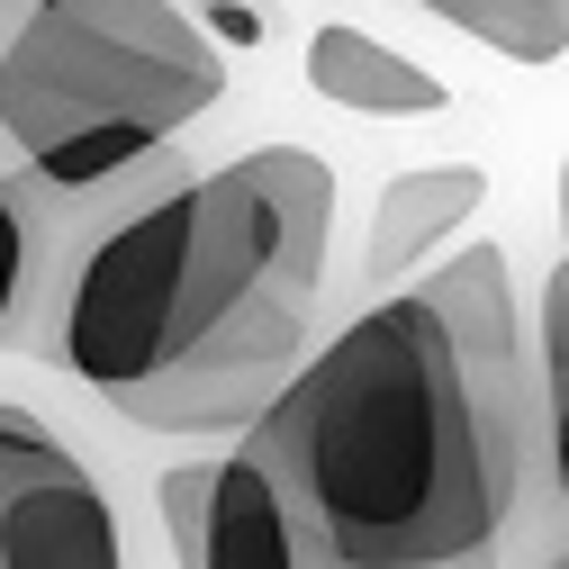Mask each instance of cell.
<instances>
[{
  "instance_id": "7a4b0ae2",
  "label": "cell",
  "mask_w": 569,
  "mask_h": 569,
  "mask_svg": "<svg viewBox=\"0 0 569 569\" xmlns=\"http://www.w3.org/2000/svg\"><path fill=\"white\" fill-rule=\"evenodd\" d=\"M542 371L497 244L343 317L236 435L343 569H452L507 542L533 479Z\"/></svg>"
},
{
  "instance_id": "277c9868",
  "label": "cell",
  "mask_w": 569,
  "mask_h": 569,
  "mask_svg": "<svg viewBox=\"0 0 569 569\" xmlns=\"http://www.w3.org/2000/svg\"><path fill=\"white\" fill-rule=\"evenodd\" d=\"M154 516L181 569H343L244 443L208 461H172L154 479Z\"/></svg>"
},
{
  "instance_id": "ba28073f",
  "label": "cell",
  "mask_w": 569,
  "mask_h": 569,
  "mask_svg": "<svg viewBox=\"0 0 569 569\" xmlns=\"http://www.w3.org/2000/svg\"><path fill=\"white\" fill-rule=\"evenodd\" d=\"M533 371H542V461L560 488V516H569V244L542 280V343H533Z\"/></svg>"
},
{
  "instance_id": "3957f363",
  "label": "cell",
  "mask_w": 569,
  "mask_h": 569,
  "mask_svg": "<svg viewBox=\"0 0 569 569\" xmlns=\"http://www.w3.org/2000/svg\"><path fill=\"white\" fill-rule=\"evenodd\" d=\"M227 100V46L181 0H28L0 46V146L54 190L163 163Z\"/></svg>"
},
{
  "instance_id": "9c48e42d",
  "label": "cell",
  "mask_w": 569,
  "mask_h": 569,
  "mask_svg": "<svg viewBox=\"0 0 569 569\" xmlns=\"http://www.w3.org/2000/svg\"><path fill=\"white\" fill-rule=\"evenodd\" d=\"M10 172H0V335L19 326V299H28V208H19V181Z\"/></svg>"
},
{
  "instance_id": "52a82bcc",
  "label": "cell",
  "mask_w": 569,
  "mask_h": 569,
  "mask_svg": "<svg viewBox=\"0 0 569 569\" xmlns=\"http://www.w3.org/2000/svg\"><path fill=\"white\" fill-rule=\"evenodd\" d=\"M416 10H435L443 28L479 37L507 63H560L569 54V0H416Z\"/></svg>"
},
{
  "instance_id": "4fadbf2b",
  "label": "cell",
  "mask_w": 569,
  "mask_h": 569,
  "mask_svg": "<svg viewBox=\"0 0 569 569\" xmlns=\"http://www.w3.org/2000/svg\"><path fill=\"white\" fill-rule=\"evenodd\" d=\"M10 163H19V154H10V146H0V172H10Z\"/></svg>"
},
{
  "instance_id": "8fae6325",
  "label": "cell",
  "mask_w": 569,
  "mask_h": 569,
  "mask_svg": "<svg viewBox=\"0 0 569 569\" xmlns=\"http://www.w3.org/2000/svg\"><path fill=\"white\" fill-rule=\"evenodd\" d=\"M560 244H569V163H560Z\"/></svg>"
},
{
  "instance_id": "8992f818",
  "label": "cell",
  "mask_w": 569,
  "mask_h": 569,
  "mask_svg": "<svg viewBox=\"0 0 569 569\" xmlns=\"http://www.w3.org/2000/svg\"><path fill=\"white\" fill-rule=\"evenodd\" d=\"M299 73H308V91H317L326 109H343V118H443V109H452V82H443V73H425L416 54H398L389 37L352 28V19L308 28Z\"/></svg>"
},
{
  "instance_id": "6da1fadb",
  "label": "cell",
  "mask_w": 569,
  "mask_h": 569,
  "mask_svg": "<svg viewBox=\"0 0 569 569\" xmlns=\"http://www.w3.org/2000/svg\"><path fill=\"white\" fill-rule=\"evenodd\" d=\"M28 208V299L10 352L73 371L136 435H253L317 352L335 163L253 146L199 172L181 146L109 190L10 172Z\"/></svg>"
},
{
  "instance_id": "5b68a950",
  "label": "cell",
  "mask_w": 569,
  "mask_h": 569,
  "mask_svg": "<svg viewBox=\"0 0 569 569\" xmlns=\"http://www.w3.org/2000/svg\"><path fill=\"white\" fill-rule=\"evenodd\" d=\"M488 208V172L479 163H416L371 199V236H362V290L389 299L407 280H425Z\"/></svg>"
},
{
  "instance_id": "7c38bea8",
  "label": "cell",
  "mask_w": 569,
  "mask_h": 569,
  "mask_svg": "<svg viewBox=\"0 0 569 569\" xmlns=\"http://www.w3.org/2000/svg\"><path fill=\"white\" fill-rule=\"evenodd\" d=\"M452 569H497V551H479V560H452Z\"/></svg>"
},
{
  "instance_id": "30bf717a",
  "label": "cell",
  "mask_w": 569,
  "mask_h": 569,
  "mask_svg": "<svg viewBox=\"0 0 569 569\" xmlns=\"http://www.w3.org/2000/svg\"><path fill=\"white\" fill-rule=\"evenodd\" d=\"M19 10H28V0H0V46H10V28H19Z\"/></svg>"
}]
</instances>
